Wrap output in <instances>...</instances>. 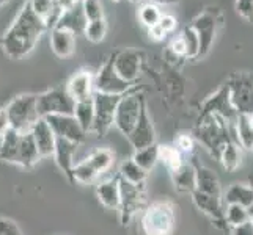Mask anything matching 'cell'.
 <instances>
[{"label":"cell","mask_w":253,"mask_h":235,"mask_svg":"<svg viewBox=\"0 0 253 235\" xmlns=\"http://www.w3.org/2000/svg\"><path fill=\"white\" fill-rule=\"evenodd\" d=\"M169 50L171 52V55L176 60H187L186 58V46H184V41H182L181 36H174L171 39Z\"/></svg>","instance_id":"cell-43"},{"label":"cell","mask_w":253,"mask_h":235,"mask_svg":"<svg viewBox=\"0 0 253 235\" xmlns=\"http://www.w3.org/2000/svg\"><path fill=\"white\" fill-rule=\"evenodd\" d=\"M44 119L47 121V124L50 126L52 132L55 134L57 138H63V140H68L77 146L82 144L86 135H88L73 115H54Z\"/></svg>","instance_id":"cell-14"},{"label":"cell","mask_w":253,"mask_h":235,"mask_svg":"<svg viewBox=\"0 0 253 235\" xmlns=\"http://www.w3.org/2000/svg\"><path fill=\"white\" fill-rule=\"evenodd\" d=\"M84 34L85 38L88 39L93 44H99V42L104 41L107 34V22L106 19H98V21H90L85 24V29H84Z\"/></svg>","instance_id":"cell-37"},{"label":"cell","mask_w":253,"mask_h":235,"mask_svg":"<svg viewBox=\"0 0 253 235\" xmlns=\"http://www.w3.org/2000/svg\"><path fill=\"white\" fill-rule=\"evenodd\" d=\"M145 235H173L176 228V212L171 201H156L145 207L142 215Z\"/></svg>","instance_id":"cell-3"},{"label":"cell","mask_w":253,"mask_h":235,"mask_svg":"<svg viewBox=\"0 0 253 235\" xmlns=\"http://www.w3.org/2000/svg\"><path fill=\"white\" fill-rule=\"evenodd\" d=\"M231 235H253V224L252 221H246L239 226H234L231 228Z\"/></svg>","instance_id":"cell-46"},{"label":"cell","mask_w":253,"mask_h":235,"mask_svg":"<svg viewBox=\"0 0 253 235\" xmlns=\"http://www.w3.org/2000/svg\"><path fill=\"white\" fill-rule=\"evenodd\" d=\"M234 10L244 21L253 22V0H236Z\"/></svg>","instance_id":"cell-42"},{"label":"cell","mask_w":253,"mask_h":235,"mask_svg":"<svg viewBox=\"0 0 253 235\" xmlns=\"http://www.w3.org/2000/svg\"><path fill=\"white\" fill-rule=\"evenodd\" d=\"M30 134H32V138L41 159L54 155L57 136L52 132L50 126L47 124V121L44 118H40L37 123L33 124V127L30 129Z\"/></svg>","instance_id":"cell-18"},{"label":"cell","mask_w":253,"mask_h":235,"mask_svg":"<svg viewBox=\"0 0 253 235\" xmlns=\"http://www.w3.org/2000/svg\"><path fill=\"white\" fill-rule=\"evenodd\" d=\"M179 36L182 38L186 46V58L187 60L198 58L200 57V38L197 32L194 30V27H192V25H186Z\"/></svg>","instance_id":"cell-36"},{"label":"cell","mask_w":253,"mask_h":235,"mask_svg":"<svg viewBox=\"0 0 253 235\" xmlns=\"http://www.w3.org/2000/svg\"><path fill=\"white\" fill-rule=\"evenodd\" d=\"M99 176L96 174V171L91 168V165L86 162V160H82L79 163H74V168H73V180L74 184H84V185H88V184H93L96 182Z\"/></svg>","instance_id":"cell-38"},{"label":"cell","mask_w":253,"mask_h":235,"mask_svg":"<svg viewBox=\"0 0 253 235\" xmlns=\"http://www.w3.org/2000/svg\"><path fill=\"white\" fill-rule=\"evenodd\" d=\"M250 221H252V224H253V215L250 216Z\"/></svg>","instance_id":"cell-56"},{"label":"cell","mask_w":253,"mask_h":235,"mask_svg":"<svg viewBox=\"0 0 253 235\" xmlns=\"http://www.w3.org/2000/svg\"><path fill=\"white\" fill-rule=\"evenodd\" d=\"M206 115H219L228 124L234 126L239 115L231 103L228 83H225L222 88H219L212 96H209V98L203 102V107H202V111H200L198 118L206 116Z\"/></svg>","instance_id":"cell-12"},{"label":"cell","mask_w":253,"mask_h":235,"mask_svg":"<svg viewBox=\"0 0 253 235\" xmlns=\"http://www.w3.org/2000/svg\"><path fill=\"white\" fill-rule=\"evenodd\" d=\"M159 162H162L171 174L179 169L187 160H184V155L174 147V144H159Z\"/></svg>","instance_id":"cell-32"},{"label":"cell","mask_w":253,"mask_h":235,"mask_svg":"<svg viewBox=\"0 0 253 235\" xmlns=\"http://www.w3.org/2000/svg\"><path fill=\"white\" fill-rule=\"evenodd\" d=\"M68 94L74 99V102L91 99L94 94V74H91L86 69L76 72L66 83Z\"/></svg>","instance_id":"cell-19"},{"label":"cell","mask_w":253,"mask_h":235,"mask_svg":"<svg viewBox=\"0 0 253 235\" xmlns=\"http://www.w3.org/2000/svg\"><path fill=\"white\" fill-rule=\"evenodd\" d=\"M190 25L194 27V30L197 32L198 38H200V57H206L208 52L211 50V47L214 44L217 27L220 25L219 11H217L215 8L206 10L202 14H198Z\"/></svg>","instance_id":"cell-11"},{"label":"cell","mask_w":253,"mask_h":235,"mask_svg":"<svg viewBox=\"0 0 253 235\" xmlns=\"http://www.w3.org/2000/svg\"><path fill=\"white\" fill-rule=\"evenodd\" d=\"M11 129L19 134H27L40 119L37 107V94H21L5 107Z\"/></svg>","instance_id":"cell-4"},{"label":"cell","mask_w":253,"mask_h":235,"mask_svg":"<svg viewBox=\"0 0 253 235\" xmlns=\"http://www.w3.org/2000/svg\"><path fill=\"white\" fill-rule=\"evenodd\" d=\"M130 159H132L142 169L150 172L156 167V163L159 162V144L154 143L148 147H143V149L134 151Z\"/></svg>","instance_id":"cell-34"},{"label":"cell","mask_w":253,"mask_h":235,"mask_svg":"<svg viewBox=\"0 0 253 235\" xmlns=\"http://www.w3.org/2000/svg\"><path fill=\"white\" fill-rule=\"evenodd\" d=\"M21 135L22 134H19L17 130L10 129L2 138H0V160L6 163H14Z\"/></svg>","instance_id":"cell-30"},{"label":"cell","mask_w":253,"mask_h":235,"mask_svg":"<svg viewBox=\"0 0 253 235\" xmlns=\"http://www.w3.org/2000/svg\"><path fill=\"white\" fill-rule=\"evenodd\" d=\"M73 116L76 118V121L81 124V127L85 130V132L90 134L91 132V127H93V121H94V103H93V98L91 99H85V101L76 102L74 103Z\"/></svg>","instance_id":"cell-29"},{"label":"cell","mask_w":253,"mask_h":235,"mask_svg":"<svg viewBox=\"0 0 253 235\" xmlns=\"http://www.w3.org/2000/svg\"><path fill=\"white\" fill-rule=\"evenodd\" d=\"M10 129H11V126H10V119H8V115H6V110L0 108V138H2Z\"/></svg>","instance_id":"cell-49"},{"label":"cell","mask_w":253,"mask_h":235,"mask_svg":"<svg viewBox=\"0 0 253 235\" xmlns=\"http://www.w3.org/2000/svg\"><path fill=\"white\" fill-rule=\"evenodd\" d=\"M148 30V36H150L153 41H156V42H161V41H164L165 38H167V33H165L159 25H154V27H151V29H146Z\"/></svg>","instance_id":"cell-47"},{"label":"cell","mask_w":253,"mask_h":235,"mask_svg":"<svg viewBox=\"0 0 253 235\" xmlns=\"http://www.w3.org/2000/svg\"><path fill=\"white\" fill-rule=\"evenodd\" d=\"M120 99H121V96H112V94H102V93L93 94L94 121H93L91 132L94 135L106 136L109 134V130L113 127L115 110H117Z\"/></svg>","instance_id":"cell-9"},{"label":"cell","mask_w":253,"mask_h":235,"mask_svg":"<svg viewBox=\"0 0 253 235\" xmlns=\"http://www.w3.org/2000/svg\"><path fill=\"white\" fill-rule=\"evenodd\" d=\"M94 193L98 201L106 207V208H115L118 210L120 205V179L118 176L109 179V180H102L98 182L94 187Z\"/></svg>","instance_id":"cell-23"},{"label":"cell","mask_w":253,"mask_h":235,"mask_svg":"<svg viewBox=\"0 0 253 235\" xmlns=\"http://www.w3.org/2000/svg\"><path fill=\"white\" fill-rule=\"evenodd\" d=\"M234 140L242 147V149H252L253 144V126L250 123V118L246 115H239L236 123H234Z\"/></svg>","instance_id":"cell-28"},{"label":"cell","mask_w":253,"mask_h":235,"mask_svg":"<svg viewBox=\"0 0 253 235\" xmlns=\"http://www.w3.org/2000/svg\"><path fill=\"white\" fill-rule=\"evenodd\" d=\"M112 2H115V3H118V2H121V0H112Z\"/></svg>","instance_id":"cell-55"},{"label":"cell","mask_w":253,"mask_h":235,"mask_svg":"<svg viewBox=\"0 0 253 235\" xmlns=\"http://www.w3.org/2000/svg\"><path fill=\"white\" fill-rule=\"evenodd\" d=\"M0 235H22L21 228L10 218H0Z\"/></svg>","instance_id":"cell-44"},{"label":"cell","mask_w":253,"mask_h":235,"mask_svg":"<svg viewBox=\"0 0 253 235\" xmlns=\"http://www.w3.org/2000/svg\"><path fill=\"white\" fill-rule=\"evenodd\" d=\"M219 162L222 163V167L228 172H234L242 163V147L234 140L230 141L222 149Z\"/></svg>","instance_id":"cell-31"},{"label":"cell","mask_w":253,"mask_h":235,"mask_svg":"<svg viewBox=\"0 0 253 235\" xmlns=\"http://www.w3.org/2000/svg\"><path fill=\"white\" fill-rule=\"evenodd\" d=\"M162 14L164 13L161 11V6L154 5L151 2L143 3L140 8H138V13H137L138 21H140V24L146 29H151V27H154V25H158Z\"/></svg>","instance_id":"cell-35"},{"label":"cell","mask_w":253,"mask_h":235,"mask_svg":"<svg viewBox=\"0 0 253 235\" xmlns=\"http://www.w3.org/2000/svg\"><path fill=\"white\" fill-rule=\"evenodd\" d=\"M118 177L132 185H145L148 179V171L142 169L132 159H129L121 163Z\"/></svg>","instance_id":"cell-27"},{"label":"cell","mask_w":253,"mask_h":235,"mask_svg":"<svg viewBox=\"0 0 253 235\" xmlns=\"http://www.w3.org/2000/svg\"><path fill=\"white\" fill-rule=\"evenodd\" d=\"M192 196V202L195 204L203 215H206L211 223L215 226L217 229L220 231H228V224L225 221V204L222 198L211 196V195H205L202 191L194 190L190 193Z\"/></svg>","instance_id":"cell-13"},{"label":"cell","mask_w":253,"mask_h":235,"mask_svg":"<svg viewBox=\"0 0 253 235\" xmlns=\"http://www.w3.org/2000/svg\"><path fill=\"white\" fill-rule=\"evenodd\" d=\"M143 102H145L143 94L138 93L137 88L129 91L125 96H121V99L118 101L113 126H115L125 136H127L135 127L138 116H140Z\"/></svg>","instance_id":"cell-5"},{"label":"cell","mask_w":253,"mask_h":235,"mask_svg":"<svg viewBox=\"0 0 253 235\" xmlns=\"http://www.w3.org/2000/svg\"><path fill=\"white\" fill-rule=\"evenodd\" d=\"M79 3H81V0H55V6L62 13L73 10V8H76Z\"/></svg>","instance_id":"cell-48"},{"label":"cell","mask_w":253,"mask_h":235,"mask_svg":"<svg viewBox=\"0 0 253 235\" xmlns=\"http://www.w3.org/2000/svg\"><path fill=\"white\" fill-rule=\"evenodd\" d=\"M222 199L223 204H238L246 208H250L253 205V185L244 184V182L231 184L225 190Z\"/></svg>","instance_id":"cell-24"},{"label":"cell","mask_w":253,"mask_h":235,"mask_svg":"<svg viewBox=\"0 0 253 235\" xmlns=\"http://www.w3.org/2000/svg\"><path fill=\"white\" fill-rule=\"evenodd\" d=\"M174 147L182 154V155H194L195 152V138L189 134H181L174 138Z\"/></svg>","instance_id":"cell-41"},{"label":"cell","mask_w":253,"mask_h":235,"mask_svg":"<svg viewBox=\"0 0 253 235\" xmlns=\"http://www.w3.org/2000/svg\"><path fill=\"white\" fill-rule=\"evenodd\" d=\"M46 30V22L32 11L29 2L25 0L13 24L0 38V46H2L6 57H10L11 60H21L35 49L41 34Z\"/></svg>","instance_id":"cell-1"},{"label":"cell","mask_w":253,"mask_h":235,"mask_svg":"<svg viewBox=\"0 0 253 235\" xmlns=\"http://www.w3.org/2000/svg\"><path fill=\"white\" fill-rule=\"evenodd\" d=\"M250 220L249 208L238 205V204H226L225 205V221L228 224V228H234L242 223H246Z\"/></svg>","instance_id":"cell-39"},{"label":"cell","mask_w":253,"mask_h":235,"mask_svg":"<svg viewBox=\"0 0 253 235\" xmlns=\"http://www.w3.org/2000/svg\"><path fill=\"white\" fill-rule=\"evenodd\" d=\"M120 179V177H118ZM146 202L145 185H132L120 179V223L121 226H129L134 216L142 210Z\"/></svg>","instance_id":"cell-6"},{"label":"cell","mask_w":253,"mask_h":235,"mask_svg":"<svg viewBox=\"0 0 253 235\" xmlns=\"http://www.w3.org/2000/svg\"><path fill=\"white\" fill-rule=\"evenodd\" d=\"M179 0H151V3L158 5V6H169V5H176Z\"/></svg>","instance_id":"cell-50"},{"label":"cell","mask_w":253,"mask_h":235,"mask_svg":"<svg viewBox=\"0 0 253 235\" xmlns=\"http://www.w3.org/2000/svg\"><path fill=\"white\" fill-rule=\"evenodd\" d=\"M41 160V157L38 154L37 146H35V141L32 138V134H22L21 140H19V146H17V154L13 165H17V167H22L25 169L33 168L35 165Z\"/></svg>","instance_id":"cell-22"},{"label":"cell","mask_w":253,"mask_h":235,"mask_svg":"<svg viewBox=\"0 0 253 235\" xmlns=\"http://www.w3.org/2000/svg\"><path fill=\"white\" fill-rule=\"evenodd\" d=\"M173 185L179 193H192L195 190V169L192 167L190 160L186 162L179 169L170 174Z\"/></svg>","instance_id":"cell-25"},{"label":"cell","mask_w":253,"mask_h":235,"mask_svg":"<svg viewBox=\"0 0 253 235\" xmlns=\"http://www.w3.org/2000/svg\"><path fill=\"white\" fill-rule=\"evenodd\" d=\"M113 69L125 82L135 85L142 69V52L126 49L113 55Z\"/></svg>","instance_id":"cell-15"},{"label":"cell","mask_w":253,"mask_h":235,"mask_svg":"<svg viewBox=\"0 0 253 235\" xmlns=\"http://www.w3.org/2000/svg\"><path fill=\"white\" fill-rule=\"evenodd\" d=\"M49 44L58 58H69L76 50V34L69 30L54 27L50 29Z\"/></svg>","instance_id":"cell-20"},{"label":"cell","mask_w":253,"mask_h":235,"mask_svg":"<svg viewBox=\"0 0 253 235\" xmlns=\"http://www.w3.org/2000/svg\"><path fill=\"white\" fill-rule=\"evenodd\" d=\"M77 149V144L63 140V138H57L55 141V151H54V157H55V163L57 167L62 169V172L65 176L73 180V168H74V154Z\"/></svg>","instance_id":"cell-21"},{"label":"cell","mask_w":253,"mask_h":235,"mask_svg":"<svg viewBox=\"0 0 253 235\" xmlns=\"http://www.w3.org/2000/svg\"><path fill=\"white\" fill-rule=\"evenodd\" d=\"M8 2H11V0H0V6H3V5H6Z\"/></svg>","instance_id":"cell-52"},{"label":"cell","mask_w":253,"mask_h":235,"mask_svg":"<svg viewBox=\"0 0 253 235\" xmlns=\"http://www.w3.org/2000/svg\"><path fill=\"white\" fill-rule=\"evenodd\" d=\"M159 27L165 32V33H173L174 30H176L178 27V21H176V17L171 16V14H162L161 17V21H159Z\"/></svg>","instance_id":"cell-45"},{"label":"cell","mask_w":253,"mask_h":235,"mask_svg":"<svg viewBox=\"0 0 253 235\" xmlns=\"http://www.w3.org/2000/svg\"><path fill=\"white\" fill-rule=\"evenodd\" d=\"M85 24H86V19H85L84 13H82L81 3H79L76 8H73V10L65 11V13L60 14L55 27L69 30V32H73L74 34H77V33H84Z\"/></svg>","instance_id":"cell-26"},{"label":"cell","mask_w":253,"mask_h":235,"mask_svg":"<svg viewBox=\"0 0 253 235\" xmlns=\"http://www.w3.org/2000/svg\"><path fill=\"white\" fill-rule=\"evenodd\" d=\"M132 90H135V85L125 82L113 69V58L107 60L94 75V93L125 96Z\"/></svg>","instance_id":"cell-10"},{"label":"cell","mask_w":253,"mask_h":235,"mask_svg":"<svg viewBox=\"0 0 253 235\" xmlns=\"http://www.w3.org/2000/svg\"><path fill=\"white\" fill-rule=\"evenodd\" d=\"M81 8L86 22L98 21L104 17V10L101 0H81Z\"/></svg>","instance_id":"cell-40"},{"label":"cell","mask_w":253,"mask_h":235,"mask_svg":"<svg viewBox=\"0 0 253 235\" xmlns=\"http://www.w3.org/2000/svg\"><path fill=\"white\" fill-rule=\"evenodd\" d=\"M85 160L91 165V168L96 171V174L101 176V174L110 169L113 160H115V154L110 149H106V147H99V149H94Z\"/></svg>","instance_id":"cell-33"},{"label":"cell","mask_w":253,"mask_h":235,"mask_svg":"<svg viewBox=\"0 0 253 235\" xmlns=\"http://www.w3.org/2000/svg\"><path fill=\"white\" fill-rule=\"evenodd\" d=\"M74 99L68 94L66 88H52L37 94V107L40 118L54 115H73Z\"/></svg>","instance_id":"cell-8"},{"label":"cell","mask_w":253,"mask_h":235,"mask_svg":"<svg viewBox=\"0 0 253 235\" xmlns=\"http://www.w3.org/2000/svg\"><path fill=\"white\" fill-rule=\"evenodd\" d=\"M129 2H132V3H138V2H142V0H129Z\"/></svg>","instance_id":"cell-53"},{"label":"cell","mask_w":253,"mask_h":235,"mask_svg":"<svg viewBox=\"0 0 253 235\" xmlns=\"http://www.w3.org/2000/svg\"><path fill=\"white\" fill-rule=\"evenodd\" d=\"M250 184H252V185H253V177H252V179H250ZM249 213H250V216H252V215H253V205H252V207H250V208H249Z\"/></svg>","instance_id":"cell-51"},{"label":"cell","mask_w":253,"mask_h":235,"mask_svg":"<svg viewBox=\"0 0 253 235\" xmlns=\"http://www.w3.org/2000/svg\"><path fill=\"white\" fill-rule=\"evenodd\" d=\"M250 151H253V144H252V149H250Z\"/></svg>","instance_id":"cell-57"},{"label":"cell","mask_w":253,"mask_h":235,"mask_svg":"<svg viewBox=\"0 0 253 235\" xmlns=\"http://www.w3.org/2000/svg\"><path fill=\"white\" fill-rule=\"evenodd\" d=\"M126 138L130 143V146L134 147V151L143 149V147H148V146L156 143V130H154V126H153V121H151L150 115H148L146 101L142 105L140 116H138L135 127L132 129V132H130Z\"/></svg>","instance_id":"cell-16"},{"label":"cell","mask_w":253,"mask_h":235,"mask_svg":"<svg viewBox=\"0 0 253 235\" xmlns=\"http://www.w3.org/2000/svg\"><path fill=\"white\" fill-rule=\"evenodd\" d=\"M231 127L233 126L226 123L219 115L200 116L194 129V138L206 147L215 160H219L223 147L234 140Z\"/></svg>","instance_id":"cell-2"},{"label":"cell","mask_w":253,"mask_h":235,"mask_svg":"<svg viewBox=\"0 0 253 235\" xmlns=\"http://www.w3.org/2000/svg\"><path fill=\"white\" fill-rule=\"evenodd\" d=\"M190 163L195 169V190L202 191L205 195L222 198V185L217 174L212 169L205 167L195 155H190Z\"/></svg>","instance_id":"cell-17"},{"label":"cell","mask_w":253,"mask_h":235,"mask_svg":"<svg viewBox=\"0 0 253 235\" xmlns=\"http://www.w3.org/2000/svg\"><path fill=\"white\" fill-rule=\"evenodd\" d=\"M230 99L238 115L250 116L253 113V75L236 72L228 80Z\"/></svg>","instance_id":"cell-7"},{"label":"cell","mask_w":253,"mask_h":235,"mask_svg":"<svg viewBox=\"0 0 253 235\" xmlns=\"http://www.w3.org/2000/svg\"><path fill=\"white\" fill-rule=\"evenodd\" d=\"M249 118H250V123H252V126H253V113H252V115H250Z\"/></svg>","instance_id":"cell-54"}]
</instances>
